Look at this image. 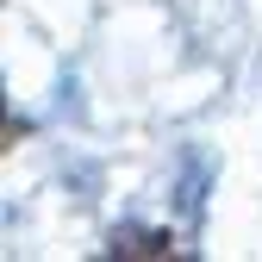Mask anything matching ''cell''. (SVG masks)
Listing matches in <instances>:
<instances>
[{
	"mask_svg": "<svg viewBox=\"0 0 262 262\" xmlns=\"http://www.w3.org/2000/svg\"><path fill=\"white\" fill-rule=\"evenodd\" d=\"M169 250H175L169 231H150V237L144 231H119L113 237V256H169Z\"/></svg>",
	"mask_w": 262,
	"mask_h": 262,
	"instance_id": "obj_1",
	"label": "cell"
}]
</instances>
